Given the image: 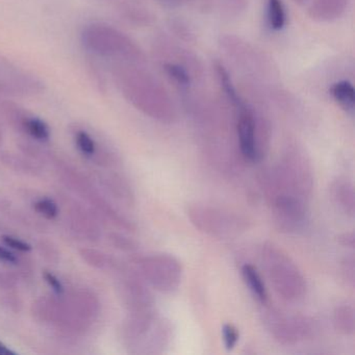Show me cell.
<instances>
[{"mask_svg":"<svg viewBox=\"0 0 355 355\" xmlns=\"http://www.w3.org/2000/svg\"><path fill=\"white\" fill-rule=\"evenodd\" d=\"M266 261H268V273L275 290L288 300L299 298L304 291V282L290 259L277 249L268 248Z\"/></svg>","mask_w":355,"mask_h":355,"instance_id":"1","label":"cell"},{"mask_svg":"<svg viewBox=\"0 0 355 355\" xmlns=\"http://www.w3.org/2000/svg\"><path fill=\"white\" fill-rule=\"evenodd\" d=\"M85 47L95 55H110L122 53L123 38L113 28L103 24H92L85 28L82 35Z\"/></svg>","mask_w":355,"mask_h":355,"instance_id":"2","label":"cell"},{"mask_svg":"<svg viewBox=\"0 0 355 355\" xmlns=\"http://www.w3.org/2000/svg\"><path fill=\"white\" fill-rule=\"evenodd\" d=\"M274 219L282 232H297L306 221L304 205L294 195H280L274 205Z\"/></svg>","mask_w":355,"mask_h":355,"instance_id":"3","label":"cell"},{"mask_svg":"<svg viewBox=\"0 0 355 355\" xmlns=\"http://www.w3.org/2000/svg\"><path fill=\"white\" fill-rule=\"evenodd\" d=\"M238 109V137L241 153L248 161L257 162L261 157V151L257 139V125L250 110L242 101L236 103Z\"/></svg>","mask_w":355,"mask_h":355,"instance_id":"4","label":"cell"},{"mask_svg":"<svg viewBox=\"0 0 355 355\" xmlns=\"http://www.w3.org/2000/svg\"><path fill=\"white\" fill-rule=\"evenodd\" d=\"M149 263L153 282L162 292L175 290L182 278V267L174 257L159 254Z\"/></svg>","mask_w":355,"mask_h":355,"instance_id":"5","label":"cell"},{"mask_svg":"<svg viewBox=\"0 0 355 355\" xmlns=\"http://www.w3.org/2000/svg\"><path fill=\"white\" fill-rule=\"evenodd\" d=\"M191 219L203 232L211 234H223L228 232L226 224L230 221L222 213L207 209H196L191 211Z\"/></svg>","mask_w":355,"mask_h":355,"instance_id":"6","label":"cell"},{"mask_svg":"<svg viewBox=\"0 0 355 355\" xmlns=\"http://www.w3.org/2000/svg\"><path fill=\"white\" fill-rule=\"evenodd\" d=\"M243 277L248 286L249 290L257 297V300L265 303L268 299L267 290L265 284L261 279V275L257 272V268L253 267L250 263H246L242 268Z\"/></svg>","mask_w":355,"mask_h":355,"instance_id":"7","label":"cell"},{"mask_svg":"<svg viewBox=\"0 0 355 355\" xmlns=\"http://www.w3.org/2000/svg\"><path fill=\"white\" fill-rule=\"evenodd\" d=\"M334 98L346 110H353L355 103V91L351 83L347 80L336 83L330 89Z\"/></svg>","mask_w":355,"mask_h":355,"instance_id":"8","label":"cell"},{"mask_svg":"<svg viewBox=\"0 0 355 355\" xmlns=\"http://www.w3.org/2000/svg\"><path fill=\"white\" fill-rule=\"evenodd\" d=\"M332 189H334V195L336 202L340 203V207L347 213L353 215L354 213V194H353L352 186L348 182H338Z\"/></svg>","mask_w":355,"mask_h":355,"instance_id":"9","label":"cell"},{"mask_svg":"<svg viewBox=\"0 0 355 355\" xmlns=\"http://www.w3.org/2000/svg\"><path fill=\"white\" fill-rule=\"evenodd\" d=\"M268 20L274 31H279L286 24V11L282 0H268Z\"/></svg>","mask_w":355,"mask_h":355,"instance_id":"10","label":"cell"},{"mask_svg":"<svg viewBox=\"0 0 355 355\" xmlns=\"http://www.w3.org/2000/svg\"><path fill=\"white\" fill-rule=\"evenodd\" d=\"M336 327L345 334H353L354 331V313L351 306H340L336 309Z\"/></svg>","mask_w":355,"mask_h":355,"instance_id":"11","label":"cell"},{"mask_svg":"<svg viewBox=\"0 0 355 355\" xmlns=\"http://www.w3.org/2000/svg\"><path fill=\"white\" fill-rule=\"evenodd\" d=\"M24 126L26 132L37 140L47 141L51 136L49 126L39 118H26L24 120Z\"/></svg>","mask_w":355,"mask_h":355,"instance_id":"12","label":"cell"},{"mask_svg":"<svg viewBox=\"0 0 355 355\" xmlns=\"http://www.w3.org/2000/svg\"><path fill=\"white\" fill-rule=\"evenodd\" d=\"M76 140L78 149L84 155H88V157L94 155L96 145H95L94 140H93L92 137L88 132L80 130V132L76 134Z\"/></svg>","mask_w":355,"mask_h":355,"instance_id":"13","label":"cell"},{"mask_svg":"<svg viewBox=\"0 0 355 355\" xmlns=\"http://www.w3.org/2000/svg\"><path fill=\"white\" fill-rule=\"evenodd\" d=\"M222 336H223L224 346H225L226 350H234V347L238 344L239 338H240V334H239L236 326L232 324H225L222 329Z\"/></svg>","mask_w":355,"mask_h":355,"instance_id":"14","label":"cell"},{"mask_svg":"<svg viewBox=\"0 0 355 355\" xmlns=\"http://www.w3.org/2000/svg\"><path fill=\"white\" fill-rule=\"evenodd\" d=\"M35 209L49 219H53L58 216V207L51 199H41L35 205Z\"/></svg>","mask_w":355,"mask_h":355,"instance_id":"15","label":"cell"},{"mask_svg":"<svg viewBox=\"0 0 355 355\" xmlns=\"http://www.w3.org/2000/svg\"><path fill=\"white\" fill-rule=\"evenodd\" d=\"M166 70H167L168 74H169L171 78H173L176 82L180 83V84L186 86V85H188L189 82H190V78H189L186 70L180 67V66L169 64V65H166Z\"/></svg>","mask_w":355,"mask_h":355,"instance_id":"16","label":"cell"},{"mask_svg":"<svg viewBox=\"0 0 355 355\" xmlns=\"http://www.w3.org/2000/svg\"><path fill=\"white\" fill-rule=\"evenodd\" d=\"M3 242H5V244L7 245L8 247H11V248L16 249V250L24 251V252H26V251H30L31 249H32L30 244L19 240V239L13 238V236H3Z\"/></svg>","mask_w":355,"mask_h":355,"instance_id":"17","label":"cell"},{"mask_svg":"<svg viewBox=\"0 0 355 355\" xmlns=\"http://www.w3.org/2000/svg\"><path fill=\"white\" fill-rule=\"evenodd\" d=\"M44 277L46 282H49V286L53 288V290L55 291V293L62 294V293L64 292L63 284H61V282H60L53 274L49 273V272H45Z\"/></svg>","mask_w":355,"mask_h":355,"instance_id":"18","label":"cell"},{"mask_svg":"<svg viewBox=\"0 0 355 355\" xmlns=\"http://www.w3.org/2000/svg\"><path fill=\"white\" fill-rule=\"evenodd\" d=\"M0 261H5V263H15L17 261V257L7 248L0 246Z\"/></svg>","mask_w":355,"mask_h":355,"instance_id":"19","label":"cell"},{"mask_svg":"<svg viewBox=\"0 0 355 355\" xmlns=\"http://www.w3.org/2000/svg\"><path fill=\"white\" fill-rule=\"evenodd\" d=\"M340 242L345 246L354 247V236L353 234H345L340 236Z\"/></svg>","mask_w":355,"mask_h":355,"instance_id":"20","label":"cell"},{"mask_svg":"<svg viewBox=\"0 0 355 355\" xmlns=\"http://www.w3.org/2000/svg\"><path fill=\"white\" fill-rule=\"evenodd\" d=\"M10 354H15V352L10 350L9 348H7L6 345H3V343L0 342V355H10Z\"/></svg>","mask_w":355,"mask_h":355,"instance_id":"21","label":"cell"}]
</instances>
